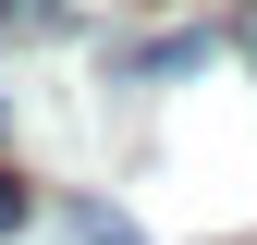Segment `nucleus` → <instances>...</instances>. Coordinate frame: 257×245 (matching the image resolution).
Masks as SVG:
<instances>
[{
	"mask_svg": "<svg viewBox=\"0 0 257 245\" xmlns=\"http://www.w3.org/2000/svg\"><path fill=\"white\" fill-rule=\"evenodd\" d=\"M25 221H37V184H25L13 160H0V233H25Z\"/></svg>",
	"mask_w": 257,
	"mask_h": 245,
	"instance_id": "obj_1",
	"label": "nucleus"
},
{
	"mask_svg": "<svg viewBox=\"0 0 257 245\" xmlns=\"http://www.w3.org/2000/svg\"><path fill=\"white\" fill-rule=\"evenodd\" d=\"M74 233H86V245H147L135 221H110V208H74Z\"/></svg>",
	"mask_w": 257,
	"mask_h": 245,
	"instance_id": "obj_2",
	"label": "nucleus"
},
{
	"mask_svg": "<svg viewBox=\"0 0 257 245\" xmlns=\"http://www.w3.org/2000/svg\"><path fill=\"white\" fill-rule=\"evenodd\" d=\"M61 13V0H0V25H49Z\"/></svg>",
	"mask_w": 257,
	"mask_h": 245,
	"instance_id": "obj_3",
	"label": "nucleus"
},
{
	"mask_svg": "<svg viewBox=\"0 0 257 245\" xmlns=\"http://www.w3.org/2000/svg\"><path fill=\"white\" fill-rule=\"evenodd\" d=\"M0 122H13V98H0Z\"/></svg>",
	"mask_w": 257,
	"mask_h": 245,
	"instance_id": "obj_4",
	"label": "nucleus"
}]
</instances>
